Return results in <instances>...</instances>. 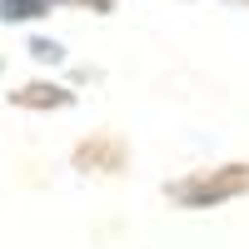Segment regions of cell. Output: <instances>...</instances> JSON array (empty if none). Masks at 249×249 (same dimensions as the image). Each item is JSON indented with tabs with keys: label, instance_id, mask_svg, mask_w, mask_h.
I'll use <instances>...</instances> for the list:
<instances>
[{
	"label": "cell",
	"instance_id": "1",
	"mask_svg": "<svg viewBox=\"0 0 249 249\" xmlns=\"http://www.w3.org/2000/svg\"><path fill=\"white\" fill-rule=\"evenodd\" d=\"M234 195H249V164H224V170H210V175L170 184V199L190 204V210H210V204H224Z\"/></svg>",
	"mask_w": 249,
	"mask_h": 249
},
{
	"label": "cell",
	"instance_id": "2",
	"mask_svg": "<svg viewBox=\"0 0 249 249\" xmlns=\"http://www.w3.org/2000/svg\"><path fill=\"white\" fill-rule=\"evenodd\" d=\"M60 5H80V0H0V20L5 25H30V20L50 15Z\"/></svg>",
	"mask_w": 249,
	"mask_h": 249
},
{
	"label": "cell",
	"instance_id": "3",
	"mask_svg": "<svg viewBox=\"0 0 249 249\" xmlns=\"http://www.w3.org/2000/svg\"><path fill=\"white\" fill-rule=\"evenodd\" d=\"M10 100H15L20 110H45V105H50V110H65L75 95H70V90H60V85H25V90H15Z\"/></svg>",
	"mask_w": 249,
	"mask_h": 249
},
{
	"label": "cell",
	"instance_id": "4",
	"mask_svg": "<svg viewBox=\"0 0 249 249\" xmlns=\"http://www.w3.org/2000/svg\"><path fill=\"white\" fill-rule=\"evenodd\" d=\"M25 50H30V60H40V65H60V60H65V45H60V40H45V35H35Z\"/></svg>",
	"mask_w": 249,
	"mask_h": 249
},
{
	"label": "cell",
	"instance_id": "5",
	"mask_svg": "<svg viewBox=\"0 0 249 249\" xmlns=\"http://www.w3.org/2000/svg\"><path fill=\"white\" fill-rule=\"evenodd\" d=\"M234 5H249V0H234Z\"/></svg>",
	"mask_w": 249,
	"mask_h": 249
},
{
	"label": "cell",
	"instance_id": "6",
	"mask_svg": "<svg viewBox=\"0 0 249 249\" xmlns=\"http://www.w3.org/2000/svg\"><path fill=\"white\" fill-rule=\"evenodd\" d=\"M0 70H5V60H0Z\"/></svg>",
	"mask_w": 249,
	"mask_h": 249
}]
</instances>
